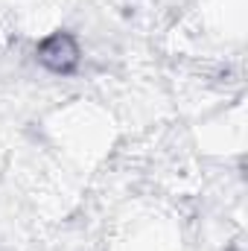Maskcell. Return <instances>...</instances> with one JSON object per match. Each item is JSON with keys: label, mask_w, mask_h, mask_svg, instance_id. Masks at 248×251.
Wrapping results in <instances>:
<instances>
[{"label": "cell", "mask_w": 248, "mask_h": 251, "mask_svg": "<svg viewBox=\"0 0 248 251\" xmlns=\"http://www.w3.org/2000/svg\"><path fill=\"white\" fill-rule=\"evenodd\" d=\"M38 59L47 64L50 70H59V73H67L73 70L76 62H79V53H76V44L70 35H50L41 47H38Z\"/></svg>", "instance_id": "6da1fadb"}]
</instances>
